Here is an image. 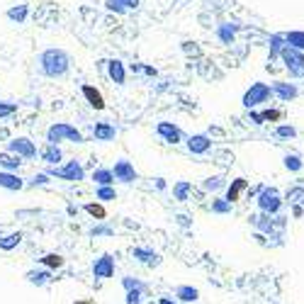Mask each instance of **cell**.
I'll return each instance as SVG.
<instances>
[{"mask_svg": "<svg viewBox=\"0 0 304 304\" xmlns=\"http://www.w3.org/2000/svg\"><path fill=\"white\" fill-rule=\"evenodd\" d=\"M93 275H95V278H100V280L112 278V275H115V258H112L110 253L100 255V258L93 263Z\"/></svg>", "mask_w": 304, "mask_h": 304, "instance_id": "9", "label": "cell"}, {"mask_svg": "<svg viewBox=\"0 0 304 304\" xmlns=\"http://www.w3.org/2000/svg\"><path fill=\"white\" fill-rule=\"evenodd\" d=\"M90 234H93V236H112V229H110V227H93Z\"/></svg>", "mask_w": 304, "mask_h": 304, "instance_id": "42", "label": "cell"}, {"mask_svg": "<svg viewBox=\"0 0 304 304\" xmlns=\"http://www.w3.org/2000/svg\"><path fill=\"white\" fill-rule=\"evenodd\" d=\"M27 280L37 287H44L51 280V270H32V273H27Z\"/></svg>", "mask_w": 304, "mask_h": 304, "instance_id": "27", "label": "cell"}, {"mask_svg": "<svg viewBox=\"0 0 304 304\" xmlns=\"http://www.w3.org/2000/svg\"><path fill=\"white\" fill-rule=\"evenodd\" d=\"M156 134H158L161 139H166L168 144H180V141H182L180 127H176L173 122H158V127H156Z\"/></svg>", "mask_w": 304, "mask_h": 304, "instance_id": "10", "label": "cell"}, {"mask_svg": "<svg viewBox=\"0 0 304 304\" xmlns=\"http://www.w3.org/2000/svg\"><path fill=\"white\" fill-rule=\"evenodd\" d=\"M285 168H287V171H292V173H300V171L304 168L302 158H300V156H295V153H287V156H285Z\"/></svg>", "mask_w": 304, "mask_h": 304, "instance_id": "33", "label": "cell"}, {"mask_svg": "<svg viewBox=\"0 0 304 304\" xmlns=\"http://www.w3.org/2000/svg\"><path fill=\"white\" fill-rule=\"evenodd\" d=\"M47 141H49V144H54V146H59L61 141L83 144V134H80L73 124H68V122H56V124H51V127H49V131H47Z\"/></svg>", "mask_w": 304, "mask_h": 304, "instance_id": "2", "label": "cell"}, {"mask_svg": "<svg viewBox=\"0 0 304 304\" xmlns=\"http://www.w3.org/2000/svg\"><path fill=\"white\" fill-rule=\"evenodd\" d=\"M280 61L285 63V71L290 73V78H304V51L285 47L280 54Z\"/></svg>", "mask_w": 304, "mask_h": 304, "instance_id": "5", "label": "cell"}, {"mask_svg": "<svg viewBox=\"0 0 304 304\" xmlns=\"http://www.w3.org/2000/svg\"><path fill=\"white\" fill-rule=\"evenodd\" d=\"M39 156H42V161H44L47 166H59L61 158H63L61 149H59V146H54V144H47V146L39 151Z\"/></svg>", "mask_w": 304, "mask_h": 304, "instance_id": "16", "label": "cell"}, {"mask_svg": "<svg viewBox=\"0 0 304 304\" xmlns=\"http://www.w3.org/2000/svg\"><path fill=\"white\" fill-rule=\"evenodd\" d=\"M251 122H253V124H265V120H263V112L251 110Z\"/></svg>", "mask_w": 304, "mask_h": 304, "instance_id": "46", "label": "cell"}, {"mask_svg": "<svg viewBox=\"0 0 304 304\" xmlns=\"http://www.w3.org/2000/svg\"><path fill=\"white\" fill-rule=\"evenodd\" d=\"M51 178H61V180H68V182H80L85 178V171L78 161H68L66 166H49L47 171Z\"/></svg>", "mask_w": 304, "mask_h": 304, "instance_id": "6", "label": "cell"}, {"mask_svg": "<svg viewBox=\"0 0 304 304\" xmlns=\"http://www.w3.org/2000/svg\"><path fill=\"white\" fill-rule=\"evenodd\" d=\"M144 73H146V76H153V78L158 76V71H156L153 66H144Z\"/></svg>", "mask_w": 304, "mask_h": 304, "instance_id": "48", "label": "cell"}, {"mask_svg": "<svg viewBox=\"0 0 304 304\" xmlns=\"http://www.w3.org/2000/svg\"><path fill=\"white\" fill-rule=\"evenodd\" d=\"M224 185V178L222 176H212V178H207V180L202 182V187L207 190V192H214V190H219Z\"/></svg>", "mask_w": 304, "mask_h": 304, "instance_id": "36", "label": "cell"}, {"mask_svg": "<svg viewBox=\"0 0 304 304\" xmlns=\"http://www.w3.org/2000/svg\"><path fill=\"white\" fill-rule=\"evenodd\" d=\"M285 42H287V47H292L297 51H304V29H290V32H285Z\"/></svg>", "mask_w": 304, "mask_h": 304, "instance_id": "22", "label": "cell"}, {"mask_svg": "<svg viewBox=\"0 0 304 304\" xmlns=\"http://www.w3.org/2000/svg\"><path fill=\"white\" fill-rule=\"evenodd\" d=\"M156 187H158V190H166V180H163V178H156Z\"/></svg>", "mask_w": 304, "mask_h": 304, "instance_id": "50", "label": "cell"}, {"mask_svg": "<svg viewBox=\"0 0 304 304\" xmlns=\"http://www.w3.org/2000/svg\"><path fill=\"white\" fill-rule=\"evenodd\" d=\"M98 200H102V202H107V200H117L115 187H112V185H107V187H98Z\"/></svg>", "mask_w": 304, "mask_h": 304, "instance_id": "37", "label": "cell"}, {"mask_svg": "<svg viewBox=\"0 0 304 304\" xmlns=\"http://www.w3.org/2000/svg\"><path fill=\"white\" fill-rule=\"evenodd\" d=\"M39 68L49 78H61V76L68 73L71 59H68V54L63 49H47V51L39 54Z\"/></svg>", "mask_w": 304, "mask_h": 304, "instance_id": "1", "label": "cell"}, {"mask_svg": "<svg viewBox=\"0 0 304 304\" xmlns=\"http://www.w3.org/2000/svg\"><path fill=\"white\" fill-rule=\"evenodd\" d=\"M158 304H178V302H176V300H171V297H161Z\"/></svg>", "mask_w": 304, "mask_h": 304, "instance_id": "49", "label": "cell"}, {"mask_svg": "<svg viewBox=\"0 0 304 304\" xmlns=\"http://www.w3.org/2000/svg\"><path fill=\"white\" fill-rule=\"evenodd\" d=\"M80 90H83V98L88 100L90 107H95V110H105V98H102V93H100L98 88H93V85H83Z\"/></svg>", "mask_w": 304, "mask_h": 304, "instance_id": "13", "label": "cell"}, {"mask_svg": "<svg viewBox=\"0 0 304 304\" xmlns=\"http://www.w3.org/2000/svg\"><path fill=\"white\" fill-rule=\"evenodd\" d=\"M5 15H7V20H10V22L22 25V22L27 20V15H29V5H15V7H10Z\"/></svg>", "mask_w": 304, "mask_h": 304, "instance_id": "23", "label": "cell"}, {"mask_svg": "<svg viewBox=\"0 0 304 304\" xmlns=\"http://www.w3.org/2000/svg\"><path fill=\"white\" fill-rule=\"evenodd\" d=\"M282 202H285V200L280 197V192H278L275 187H263L260 195H258V207H260V212H263V214H270V217H278V214H280Z\"/></svg>", "mask_w": 304, "mask_h": 304, "instance_id": "4", "label": "cell"}, {"mask_svg": "<svg viewBox=\"0 0 304 304\" xmlns=\"http://www.w3.org/2000/svg\"><path fill=\"white\" fill-rule=\"evenodd\" d=\"M93 180L98 182L100 187H107V185L115 182V173L110 168H98V171H93Z\"/></svg>", "mask_w": 304, "mask_h": 304, "instance_id": "26", "label": "cell"}, {"mask_svg": "<svg viewBox=\"0 0 304 304\" xmlns=\"http://www.w3.org/2000/svg\"><path fill=\"white\" fill-rule=\"evenodd\" d=\"M287 47V42H285V34H270V39H268V49H270V61L273 59H280V54H282V49Z\"/></svg>", "mask_w": 304, "mask_h": 304, "instance_id": "20", "label": "cell"}, {"mask_svg": "<svg viewBox=\"0 0 304 304\" xmlns=\"http://www.w3.org/2000/svg\"><path fill=\"white\" fill-rule=\"evenodd\" d=\"M263 120L265 122H280L282 120V110H263Z\"/></svg>", "mask_w": 304, "mask_h": 304, "instance_id": "40", "label": "cell"}, {"mask_svg": "<svg viewBox=\"0 0 304 304\" xmlns=\"http://www.w3.org/2000/svg\"><path fill=\"white\" fill-rule=\"evenodd\" d=\"M285 200H287L290 204H297L300 200H304V187H292V190L285 195Z\"/></svg>", "mask_w": 304, "mask_h": 304, "instance_id": "38", "label": "cell"}, {"mask_svg": "<svg viewBox=\"0 0 304 304\" xmlns=\"http://www.w3.org/2000/svg\"><path fill=\"white\" fill-rule=\"evenodd\" d=\"M0 187H5V190H22V187H25V180H22L17 173L0 171Z\"/></svg>", "mask_w": 304, "mask_h": 304, "instance_id": "17", "label": "cell"}, {"mask_svg": "<svg viewBox=\"0 0 304 304\" xmlns=\"http://www.w3.org/2000/svg\"><path fill=\"white\" fill-rule=\"evenodd\" d=\"M270 90H273V95H278L282 102H290V100H295V98L300 95L297 83H285V80H273V83H270Z\"/></svg>", "mask_w": 304, "mask_h": 304, "instance_id": "8", "label": "cell"}, {"mask_svg": "<svg viewBox=\"0 0 304 304\" xmlns=\"http://www.w3.org/2000/svg\"><path fill=\"white\" fill-rule=\"evenodd\" d=\"M124 10H136L139 7V0H117Z\"/></svg>", "mask_w": 304, "mask_h": 304, "instance_id": "45", "label": "cell"}, {"mask_svg": "<svg viewBox=\"0 0 304 304\" xmlns=\"http://www.w3.org/2000/svg\"><path fill=\"white\" fill-rule=\"evenodd\" d=\"M141 295H144V292H139V290H131V292H127V304H144Z\"/></svg>", "mask_w": 304, "mask_h": 304, "instance_id": "41", "label": "cell"}, {"mask_svg": "<svg viewBox=\"0 0 304 304\" xmlns=\"http://www.w3.org/2000/svg\"><path fill=\"white\" fill-rule=\"evenodd\" d=\"M209 146H212V139H209L207 134H192V136L187 139V149H190V153H195V156L207 153Z\"/></svg>", "mask_w": 304, "mask_h": 304, "instance_id": "12", "label": "cell"}, {"mask_svg": "<svg viewBox=\"0 0 304 304\" xmlns=\"http://www.w3.org/2000/svg\"><path fill=\"white\" fill-rule=\"evenodd\" d=\"M20 166H22L20 156H15V153H0V168L2 171L15 173V171H20Z\"/></svg>", "mask_w": 304, "mask_h": 304, "instance_id": "24", "label": "cell"}, {"mask_svg": "<svg viewBox=\"0 0 304 304\" xmlns=\"http://www.w3.org/2000/svg\"><path fill=\"white\" fill-rule=\"evenodd\" d=\"M270 95H273V90H270V85L268 83H251V88L243 93V107L246 110H255L258 105H263V102H268L270 100Z\"/></svg>", "mask_w": 304, "mask_h": 304, "instance_id": "3", "label": "cell"}, {"mask_svg": "<svg viewBox=\"0 0 304 304\" xmlns=\"http://www.w3.org/2000/svg\"><path fill=\"white\" fill-rule=\"evenodd\" d=\"M212 212L214 214H229L231 212V202L227 197H217V200H212Z\"/></svg>", "mask_w": 304, "mask_h": 304, "instance_id": "31", "label": "cell"}, {"mask_svg": "<svg viewBox=\"0 0 304 304\" xmlns=\"http://www.w3.org/2000/svg\"><path fill=\"white\" fill-rule=\"evenodd\" d=\"M49 182V173H37L34 178H29V185H47Z\"/></svg>", "mask_w": 304, "mask_h": 304, "instance_id": "43", "label": "cell"}, {"mask_svg": "<svg viewBox=\"0 0 304 304\" xmlns=\"http://www.w3.org/2000/svg\"><path fill=\"white\" fill-rule=\"evenodd\" d=\"M15 112H17V102H0V120H5Z\"/></svg>", "mask_w": 304, "mask_h": 304, "instance_id": "39", "label": "cell"}, {"mask_svg": "<svg viewBox=\"0 0 304 304\" xmlns=\"http://www.w3.org/2000/svg\"><path fill=\"white\" fill-rule=\"evenodd\" d=\"M302 214H304V207H302V204H295V209H292V217H295V219H300Z\"/></svg>", "mask_w": 304, "mask_h": 304, "instance_id": "47", "label": "cell"}, {"mask_svg": "<svg viewBox=\"0 0 304 304\" xmlns=\"http://www.w3.org/2000/svg\"><path fill=\"white\" fill-rule=\"evenodd\" d=\"M7 153H15L20 158H34L37 156V146H34V141H29L25 136H17V139L7 141Z\"/></svg>", "mask_w": 304, "mask_h": 304, "instance_id": "7", "label": "cell"}, {"mask_svg": "<svg viewBox=\"0 0 304 304\" xmlns=\"http://www.w3.org/2000/svg\"><path fill=\"white\" fill-rule=\"evenodd\" d=\"M39 263H42L47 270H56V268H63L66 258H63V255H59V253H47L44 258H39Z\"/></svg>", "mask_w": 304, "mask_h": 304, "instance_id": "28", "label": "cell"}, {"mask_svg": "<svg viewBox=\"0 0 304 304\" xmlns=\"http://www.w3.org/2000/svg\"><path fill=\"white\" fill-rule=\"evenodd\" d=\"M275 136L278 139H295L297 136V129L292 124H278L275 127Z\"/></svg>", "mask_w": 304, "mask_h": 304, "instance_id": "32", "label": "cell"}, {"mask_svg": "<svg viewBox=\"0 0 304 304\" xmlns=\"http://www.w3.org/2000/svg\"><path fill=\"white\" fill-rule=\"evenodd\" d=\"M93 136H95L98 141H112V139L117 136V129H115V124H110V122H98V124L93 127Z\"/></svg>", "mask_w": 304, "mask_h": 304, "instance_id": "14", "label": "cell"}, {"mask_svg": "<svg viewBox=\"0 0 304 304\" xmlns=\"http://www.w3.org/2000/svg\"><path fill=\"white\" fill-rule=\"evenodd\" d=\"M131 255H134L136 260L146 263L149 268H153V265H158V263H161V255H158V253H153V251H149V248H134V251H131Z\"/></svg>", "mask_w": 304, "mask_h": 304, "instance_id": "18", "label": "cell"}, {"mask_svg": "<svg viewBox=\"0 0 304 304\" xmlns=\"http://www.w3.org/2000/svg\"><path fill=\"white\" fill-rule=\"evenodd\" d=\"M246 187H248V180H246V178H236V180H231V185L227 187V195H224V197L234 204V202L241 200V195L246 192Z\"/></svg>", "mask_w": 304, "mask_h": 304, "instance_id": "15", "label": "cell"}, {"mask_svg": "<svg viewBox=\"0 0 304 304\" xmlns=\"http://www.w3.org/2000/svg\"><path fill=\"white\" fill-rule=\"evenodd\" d=\"M236 29H239V25H231V22L219 25V27H217V37H219V42H222V44H231L234 37H236Z\"/></svg>", "mask_w": 304, "mask_h": 304, "instance_id": "21", "label": "cell"}, {"mask_svg": "<svg viewBox=\"0 0 304 304\" xmlns=\"http://www.w3.org/2000/svg\"><path fill=\"white\" fill-rule=\"evenodd\" d=\"M85 212H88L90 217H95V219H105V217H107V212H105V207H102L100 202H90V204H85Z\"/></svg>", "mask_w": 304, "mask_h": 304, "instance_id": "34", "label": "cell"}, {"mask_svg": "<svg viewBox=\"0 0 304 304\" xmlns=\"http://www.w3.org/2000/svg\"><path fill=\"white\" fill-rule=\"evenodd\" d=\"M20 241H22V234H20V231L7 234V236H2V239H0V248H2V251H12L15 246H20Z\"/></svg>", "mask_w": 304, "mask_h": 304, "instance_id": "30", "label": "cell"}, {"mask_svg": "<svg viewBox=\"0 0 304 304\" xmlns=\"http://www.w3.org/2000/svg\"><path fill=\"white\" fill-rule=\"evenodd\" d=\"M176 297H178L180 302H197V300H200V292H197V287L180 285V287H176Z\"/></svg>", "mask_w": 304, "mask_h": 304, "instance_id": "25", "label": "cell"}, {"mask_svg": "<svg viewBox=\"0 0 304 304\" xmlns=\"http://www.w3.org/2000/svg\"><path fill=\"white\" fill-rule=\"evenodd\" d=\"M190 190H192V185H190L187 180L176 182V185H173V197H176L178 202H185V200H187V195H190Z\"/></svg>", "mask_w": 304, "mask_h": 304, "instance_id": "29", "label": "cell"}, {"mask_svg": "<svg viewBox=\"0 0 304 304\" xmlns=\"http://www.w3.org/2000/svg\"><path fill=\"white\" fill-rule=\"evenodd\" d=\"M105 7H107L110 12H124V7H122L117 0H105Z\"/></svg>", "mask_w": 304, "mask_h": 304, "instance_id": "44", "label": "cell"}, {"mask_svg": "<svg viewBox=\"0 0 304 304\" xmlns=\"http://www.w3.org/2000/svg\"><path fill=\"white\" fill-rule=\"evenodd\" d=\"M107 73H110V78L117 83V85H124V80H127V71H124V63L117 59L107 61Z\"/></svg>", "mask_w": 304, "mask_h": 304, "instance_id": "19", "label": "cell"}, {"mask_svg": "<svg viewBox=\"0 0 304 304\" xmlns=\"http://www.w3.org/2000/svg\"><path fill=\"white\" fill-rule=\"evenodd\" d=\"M112 173H115V180H120V182H134L136 178H139L136 171H134V166H131L129 161H124V158L115 163Z\"/></svg>", "mask_w": 304, "mask_h": 304, "instance_id": "11", "label": "cell"}, {"mask_svg": "<svg viewBox=\"0 0 304 304\" xmlns=\"http://www.w3.org/2000/svg\"><path fill=\"white\" fill-rule=\"evenodd\" d=\"M122 285H124V290H127V292H131V290L146 292V285H144L141 280H136V278H122Z\"/></svg>", "mask_w": 304, "mask_h": 304, "instance_id": "35", "label": "cell"}]
</instances>
